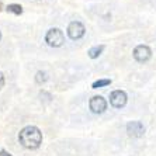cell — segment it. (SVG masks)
Returning <instances> with one entry per match:
<instances>
[{
  "label": "cell",
  "mask_w": 156,
  "mask_h": 156,
  "mask_svg": "<svg viewBox=\"0 0 156 156\" xmlns=\"http://www.w3.org/2000/svg\"><path fill=\"white\" fill-rule=\"evenodd\" d=\"M18 141L24 148L37 149L42 144V132L40 131V128L34 127V125H28V127H24L20 131Z\"/></svg>",
  "instance_id": "obj_1"
},
{
  "label": "cell",
  "mask_w": 156,
  "mask_h": 156,
  "mask_svg": "<svg viewBox=\"0 0 156 156\" xmlns=\"http://www.w3.org/2000/svg\"><path fill=\"white\" fill-rule=\"evenodd\" d=\"M45 41L49 47L58 48L61 47L63 41H65V37H63V33H62L59 28H51L45 35Z\"/></svg>",
  "instance_id": "obj_2"
},
{
  "label": "cell",
  "mask_w": 156,
  "mask_h": 156,
  "mask_svg": "<svg viewBox=\"0 0 156 156\" xmlns=\"http://www.w3.org/2000/svg\"><path fill=\"white\" fill-rule=\"evenodd\" d=\"M3 86H4V75L0 72V90L3 89Z\"/></svg>",
  "instance_id": "obj_12"
},
{
  "label": "cell",
  "mask_w": 156,
  "mask_h": 156,
  "mask_svg": "<svg viewBox=\"0 0 156 156\" xmlns=\"http://www.w3.org/2000/svg\"><path fill=\"white\" fill-rule=\"evenodd\" d=\"M6 10H7L9 13H13V14H17V16L23 13V7L20 4H9Z\"/></svg>",
  "instance_id": "obj_9"
},
{
  "label": "cell",
  "mask_w": 156,
  "mask_h": 156,
  "mask_svg": "<svg viewBox=\"0 0 156 156\" xmlns=\"http://www.w3.org/2000/svg\"><path fill=\"white\" fill-rule=\"evenodd\" d=\"M110 103L115 108H122L127 104V94L122 90H115L110 94Z\"/></svg>",
  "instance_id": "obj_5"
},
{
  "label": "cell",
  "mask_w": 156,
  "mask_h": 156,
  "mask_svg": "<svg viewBox=\"0 0 156 156\" xmlns=\"http://www.w3.org/2000/svg\"><path fill=\"white\" fill-rule=\"evenodd\" d=\"M127 132L129 136L139 138V136L144 135L145 128H144L142 122H139V121H131V122H128V125H127Z\"/></svg>",
  "instance_id": "obj_7"
},
{
  "label": "cell",
  "mask_w": 156,
  "mask_h": 156,
  "mask_svg": "<svg viewBox=\"0 0 156 156\" xmlns=\"http://www.w3.org/2000/svg\"><path fill=\"white\" fill-rule=\"evenodd\" d=\"M0 156H11V155L7 152V151H4V149H2V151H0Z\"/></svg>",
  "instance_id": "obj_13"
},
{
  "label": "cell",
  "mask_w": 156,
  "mask_h": 156,
  "mask_svg": "<svg viewBox=\"0 0 156 156\" xmlns=\"http://www.w3.org/2000/svg\"><path fill=\"white\" fill-rule=\"evenodd\" d=\"M0 40H2V33H0Z\"/></svg>",
  "instance_id": "obj_15"
},
{
  "label": "cell",
  "mask_w": 156,
  "mask_h": 156,
  "mask_svg": "<svg viewBox=\"0 0 156 156\" xmlns=\"http://www.w3.org/2000/svg\"><path fill=\"white\" fill-rule=\"evenodd\" d=\"M3 10V3H2V2H0V11Z\"/></svg>",
  "instance_id": "obj_14"
},
{
  "label": "cell",
  "mask_w": 156,
  "mask_h": 156,
  "mask_svg": "<svg viewBox=\"0 0 156 156\" xmlns=\"http://www.w3.org/2000/svg\"><path fill=\"white\" fill-rule=\"evenodd\" d=\"M108 84H111V80H110V79H101V80H97V82H94L91 87H93V89H98V87L108 86Z\"/></svg>",
  "instance_id": "obj_11"
},
{
  "label": "cell",
  "mask_w": 156,
  "mask_h": 156,
  "mask_svg": "<svg viewBox=\"0 0 156 156\" xmlns=\"http://www.w3.org/2000/svg\"><path fill=\"white\" fill-rule=\"evenodd\" d=\"M84 26L80 21H72L68 27V35H69L70 40H79L84 35Z\"/></svg>",
  "instance_id": "obj_3"
},
{
  "label": "cell",
  "mask_w": 156,
  "mask_h": 156,
  "mask_svg": "<svg viewBox=\"0 0 156 156\" xmlns=\"http://www.w3.org/2000/svg\"><path fill=\"white\" fill-rule=\"evenodd\" d=\"M103 49H104L103 45H97V47L90 48V49H89V56H90L91 59H96L97 56H100V54L103 52Z\"/></svg>",
  "instance_id": "obj_8"
},
{
  "label": "cell",
  "mask_w": 156,
  "mask_h": 156,
  "mask_svg": "<svg viewBox=\"0 0 156 156\" xmlns=\"http://www.w3.org/2000/svg\"><path fill=\"white\" fill-rule=\"evenodd\" d=\"M89 107H90V110L94 114H101V113H104L105 108H107V101H105L101 96H94V97L90 98Z\"/></svg>",
  "instance_id": "obj_4"
},
{
  "label": "cell",
  "mask_w": 156,
  "mask_h": 156,
  "mask_svg": "<svg viewBox=\"0 0 156 156\" xmlns=\"http://www.w3.org/2000/svg\"><path fill=\"white\" fill-rule=\"evenodd\" d=\"M151 56H152V51H151V48L146 47V45H138V47L134 49V58H135V61L141 62V63L149 61V59H151Z\"/></svg>",
  "instance_id": "obj_6"
},
{
  "label": "cell",
  "mask_w": 156,
  "mask_h": 156,
  "mask_svg": "<svg viewBox=\"0 0 156 156\" xmlns=\"http://www.w3.org/2000/svg\"><path fill=\"white\" fill-rule=\"evenodd\" d=\"M48 80V76H47V73L45 72H38L35 75V82L38 84H42V83H45Z\"/></svg>",
  "instance_id": "obj_10"
}]
</instances>
